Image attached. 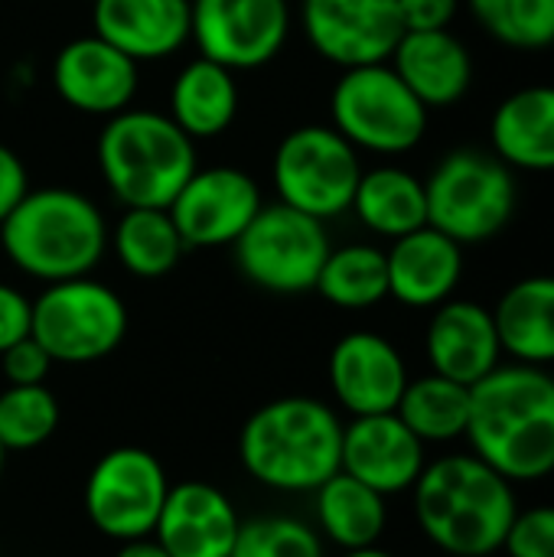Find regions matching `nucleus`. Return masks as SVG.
Here are the masks:
<instances>
[{"label": "nucleus", "mask_w": 554, "mask_h": 557, "mask_svg": "<svg viewBox=\"0 0 554 557\" xmlns=\"http://www.w3.org/2000/svg\"><path fill=\"white\" fill-rule=\"evenodd\" d=\"M470 454L516 483L554 473V375L545 366H496L470 385Z\"/></svg>", "instance_id": "f257e3e1"}, {"label": "nucleus", "mask_w": 554, "mask_h": 557, "mask_svg": "<svg viewBox=\"0 0 554 557\" xmlns=\"http://www.w3.org/2000/svg\"><path fill=\"white\" fill-rule=\"evenodd\" d=\"M411 496L418 529L451 557L503 552L506 532L519 512L513 483L473 454H451L428 463Z\"/></svg>", "instance_id": "f03ea898"}, {"label": "nucleus", "mask_w": 554, "mask_h": 557, "mask_svg": "<svg viewBox=\"0 0 554 557\" xmlns=\"http://www.w3.org/2000/svg\"><path fill=\"white\" fill-rule=\"evenodd\" d=\"M343 421L333 405L287 395L261 405L238 431L245 473L274 493H313L340 473Z\"/></svg>", "instance_id": "7ed1b4c3"}, {"label": "nucleus", "mask_w": 554, "mask_h": 557, "mask_svg": "<svg viewBox=\"0 0 554 557\" xmlns=\"http://www.w3.org/2000/svg\"><path fill=\"white\" fill-rule=\"evenodd\" d=\"M0 245L13 268L42 284L88 277L104 258L108 222L88 196L42 186L29 189L0 222Z\"/></svg>", "instance_id": "20e7f679"}, {"label": "nucleus", "mask_w": 554, "mask_h": 557, "mask_svg": "<svg viewBox=\"0 0 554 557\" xmlns=\"http://www.w3.org/2000/svg\"><path fill=\"white\" fill-rule=\"evenodd\" d=\"M98 170L127 209H167L196 173V140L170 114L124 108L98 137Z\"/></svg>", "instance_id": "39448f33"}, {"label": "nucleus", "mask_w": 554, "mask_h": 557, "mask_svg": "<svg viewBox=\"0 0 554 557\" xmlns=\"http://www.w3.org/2000/svg\"><path fill=\"white\" fill-rule=\"evenodd\" d=\"M424 196L431 228L457 245H480L496 238L516 215V170L493 150L460 147L431 170Z\"/></svg>", "instance_id": "423d86ee"}, {"label": "nucleus", "mask_w": 554, "mask_h": 557, "mask_svg": "<svg viewBox=\"0 0 554 557\" xmlns=\"http://www.w3.org/2000/svg\"><path fill=\"white\" fill-rule=\"evenodd\" d=\"M333 127L372 153H408L428 131V108L389 62L343 69L330 95Z\"/></svg>", "instance_id": "0eeeda50"}, {"label": "nucleus", "mask_w": 554, "mask_h": 557, "mask_svg": "<svg viewBox=\"0 0 554 557\" xmlns=\"http://www.w3.org/2000/svg\"><path fill=\"white\" fill-rule=\"evenodd\" d=\"M29 336L52 356L56 366L101 362L127 336V307L101 281H56L33 300Z\"/></svg>", "instance_id": "6e6552de"}, {"label": "nucleus", "mask_w": 554, "mask_h": 557, "mask_svg": "<svg viewBox=\"0 0 554 557\" xmlns=\"http://www.w3.org/2000/svg\"><path fill=\"white\" fill-rule=\"evenodd\" d=\"M271 176L278 202L327 222L349 212L362 163L333 124H304L278 144Z\"/></svg>", "instance_id": "1a4fd4ad"}, {"label": "nucleus", "mask_w": 554, "mask_h": 557, "mask_svg": "<svg viewBox=\"0 0 554 557\" xmlns=\"http://www.w3.org/2000/svg\"><path fill=\"white\" fill-rule=\"evenodd\" d=\"M235 264L268 294H307L317 287L330 255V235L320 219L284 202L261 206L232 245Z\"/></svg>", "instance_id": "9d476101"}, {"label": "nucleus", "mask_w": 554, "mask_h": 557, "mask_svg": "<svg viewBox=\"0 0 554 557\" xmlns=\"http://www.w3.org/2000/svg\"><path fill=\"white\" fill-rule=\"evenodd\" d=\"M170 493L160 457L144 447H114L101 454L85 480V516L111 542L147 539L157 529Z\"/></svg>", "instance_id": "9b49d317"}, {"label": "nucleus", "mask_w": 554, "mask_h": 557, "mask_svg": "<svg viewBox=\"0 0 554 557\" xmlns=\"http://www.w3.org/2000/svg\"><path fill=\"white\" fill-rule=\"evenodd\" d=\"M291 33L287 0H189V39L232 72L268 65Z\"/></svg>", "instance_id": "f8f14e48"}, {"label": "nucleus", "mask_w": 554, "mask_h": 557, "mask_svg": "<svg viewBox=\"0 0 554 557\" xmlns=\"http://www.w3.org/2000/svg\"><path fill=\"white\" fill-rule=\"evenodd\" d=\"M307 42L340 69L389 62L405 26L398 0H300Z\"/></svg>", "instance_id": "ddd939ff"}, {"label": "nucleus", "mask_w": 554, "mask_h": 557, "mask_svg": "<svg viewBox=\"0 0 554 557\" xmlns=\"http://www.w3.org/2000/svg\"><path fill=\"white\" fill-rule=\"evenodd\" d=\"M258 183L238 166H209L183 183L167 206L186 248H222L248 228L261 209Z\"/></svg>", "instance_id": "4468645a"}, {"label": "nucleus", "mask_w": 554, "mask_h": 557, "mask_svg": "<svg viewBox=\"0 0 554 557\" xmlns=\"http://www.w3.org/2000/svg\"><path fill=\"white\" fill-rule=\"evenodd\" d=\"M327 379L336 405L353 418L389 414L398 408V398L408 385V366L392 339L356 330L333 346Z\"/></svg>", "instance_id": "2eb2a0df"}, {"label": "nucleus", "mask_w": 554, "mask_h": 557, "mask_svg": "<svg viewBox=\"0 0 554 557\" xmlns=\"http://www.w3.org/2000/svg\"><path fill=\"white\" fill-rule=\"evenodd\" d=\"M52 85L69 108L82 114L114 117L131 108L140 85V72L131 55L91 33L65 42L56 52Z\"/></svg>", "instance_id": "dca6fc26"}, {"label": "nucleus", "mask_w": 554, "mask_h": 557, "mask_svg": "<svg viewBox=\"0 0 554 557\" xmlns=\"http://www.w3.org/2000/svg\"><path fill=\"white\" fill-rule=\"evenodd\" d=\"M428 467L424 444L405 428V421L389 414H366L343 424V454L340 470L369 490L389 496L411 493L418 476Z\"/></svg>", "instance_id": "f3484780"}, {"label": "nucleus", "mask_w": 554, "mask_h": 557, "mask_svg": "<svg viewBox=\"0 0 554 557\" xmlns=\"http://www.w3.org/2000/svg\"><path fill=\"white\" fill-rule=\"evenodd\" d=\"M242 529L235 503L206 480L170 483L153 539L170 557H229Z\"/></svg>", "instance_id": "a211bd4d"}, {"label": "nucleus", "mask_w": 554, "mask_h": 557, "mask_svg": "<svg viewBox=\"0 0 554 557\" xmlns=\"http://www.w3.org/2000/svg\"><path fill=\"white\" fill-rule=\"evenodd\" d=\"M424 352L431 372L460 382L467 388L477 385L503 359V343L496 333L493 310H487L477 300H454V297L444 300L431 313L424 333Z\"/></svg>", "instance_id": "6ab92c4d"}, {"label": "nucleus", "mask_w": 554, "mask_h": 557, "mask_svg": "<svg viewBox=\"0 0 554 557\" xmlns=\"http://www.w3.org/2000/svg\"><path fill=\"white\" fill-rule=\"evenodd\" d=\"M389 297L415 310H434L454 297L464 277V245L444 232L421 225L392 242L385 251Z\"/></svg>", "instance_id": "aec40b11"}, {"label": "nucleus", "mask_w": 554, "mask_h": 557, "mask_svg": "<svg viewBox=\"0 0 554 557\" xmlns=\"http://www.w3.org/2000/svg\"><path fill=\"white\" fill-rule=\"evenodd\" d=\"M95 36L134 62H153L189 42V0H91Z\"/></svg>", "instance_id": "412c9836"}, {"label": "nucleus", "mask_w": 554, "mask_h": 557, "mask_svg": "<svg viewBox=\"0 0 554 557\" xmlns=\"http://www.w3.org/2000/svg\"><path fill=\"white\" fill-rule=\"evenodd\" d=\"M389 65L428 111L457 104L473 85L470 49L451 29L402 33Z\"/></svg>", "instance_id": "4be33fe9"}, {"label": "nucleus", "mask_w": 554, "mask_h": 557, "mask_svg": "<svg viewBox=\"0 0 554 557\" xmlns=\"http://www.w3.org/2000/svg\"><path fill=\"white\" fill-rule=\"evenodd\" d=\"M493 153L509 170H554V85H529L500 101L490 121Z\"/></svg>", "instance_id": "5701e85b"}, {"label": "nucleus", "mask_w": 554, "mask_h": 557, "mask_svg": "<svg viewBox=\"0 0 554 557\" xmlns=\"http://www.w3.org/2000/svg\"><path fill=\"white\" fill-rule=\"evenodd\" d=\"M503 352L526 366L554 362V274L516 281L493 307Z\"/></svg>", "instance_id": "b1692460"}, {"label": "nucleus", "mask_w": 554, "mask_h": 557, "mask_svg": "<svg viewBox=\"0 0 554 557\" xmlns=\"http://www.w3.org/2000/svg\"><path fill=\"white\" fill-rule=\"evenodd\" d=\"M238 114V82L235 72L212 62L193 59L180 69L170 88V117L193 140L219 137L232 127Z\"/></svg>", "instance_id": "393cba45"}, {"label": "nucleus", "mask_w": 554, "mask_h": 557, "mask_svg": "<svg viewBox=\"0 0 554 557\" xmlns=\"http://www.w3.org/2000/svg\"><path fill=\"white\" fill-rule=\"evenodd\" d=\"M313 519L323 542L340 552H359L379 545L389 525V509L382 493L340 470L313 490Z\"/></svg>", "instance_id": "a878e982"}, {"label": "nucleus", "mask_w": 554, "mask_h": 557, "mask_svg": "<svg viewBox=\"0 0 554 557\" xmlns=\"http://www.w3.org/2000/svg\"><path fill=\"white\" fill-rule=\"evenodd\" d=\"M359 222L385 238H402L428 225V196L424 180L402 166H376L362 170L353 206Z\"/></svg>", "instance_id": "bb28decb"}, {"label": "nucleus", "mask_w": 554, "mask_h": 557, "mask_svg": "<svg viewBox=\"0 0 554 557\" xmlns=\"http://www.w3.org/2000/svg\"><path fill=\"white\" fill-rule=\"evenodd\" d=\"M395 414L424 447L460 441L470 421V388L438 372L408 379Z\"/></svg>", "instance_id": "cd10ccee"}, {"label": "nucleus", "mask_w": 554, "mask_h": 557, "mask_svg": "<svg viewBox=\"0 0 554 557\" xmlns=\"http://www.w3.org/2000/svg\"><path fill=\"white\" fill-rule=\"evenodd\" d=\"M111 248L121 268L144 281L170 274L186 251L167 209H127L111 232Z\"/></svg>", "instance_id": "c85d7f7f"}, {"label": "nucleus", "mask_w": 554, "mask_h": 557, "mask_svg": "<svg viewBox=\"0 0 554 557\" xmlns=\"http://www.w3.org/2000/svg\"><path fill=\"white\" fill-rule=\"evenodd\" d=\"M313 290L340 310H369L382 304L389 297L385 251L376 245L330 248Z\"/></svg>", "instance_id": "c756f323"}, {"label": "nucleus", "mask_w": 554, "mask_h": 557, "mask_svg": "<svg viewBox=\"0 0 554 557\" xmlns=\"http://www.w3.org/2000/svg\"><path fill=\"white\" fill-rule=\"evenodd\" d=\"M477 23L503 46L539 52L554 46V0H467Z\"/></svg>", "instance_id": "7c9ffc66"}, {"label": "nucleus", "mask_w": 554, "mask_h": 557, "mask_svg": "<svg viewBox=\"0 0 554 557\" xmlns=\"http://www.w3.org/2000/svg\"><path fill=\"white\" fill-rule=\"evenodd\" d=\"M59 401L46 385H7L0 392V444L7 454L42 447L59 431Z\"/></svg>", "instance_id": "2f4dec72"}, {"label": "nucleus", "mask_w": 554, "mask_h": 557, "mask_svg": "<svg viewBox=\"0 0 554 557\" xmlns=\"http://www.w3.org/2000/svg\"><path fill=\"white\" fill-rule=\"evenodd\" d=\"M229 557H327L313 525L294 516H258L242 522Z\"/></svg>", "instance_id": "473e14b6"}, {"label": "nucleus", "mask_w": 554, "mask_h": 557, "mask_svg": "<svg viewBox=\"0 0 554 557\" xmlns=\"http://www.w3.org/2000/svg\"><path fill=\"white\" fill-rule=\"evenodd\" d=\"M503 552L509 557H554V506L519 509Z\"/></svg>", "instance_id": "72a5a7b5"}, {"label": "nucleus", "mask_w": 554, "mask_h": 557, "mask_svg": "<svg viewBox=\"0 0 554 557\" xmlns=\"http://www.w3.org/2000/svg\"><path fill=\"white\" fill-rule=\"evenodd\" d=\"M52 366V356L33 336H23L20 343L0 352V372L7 385H46Z\"/></svg>", "instance_id": "f704fd0d"}, {"label": "nucleus", "mask_w": 554, "mask_h": 557, "mask_svg": "<svg viewBox=\"0 0 554 557\" xmlns=\"http://www.w3.org/2000/svg\"><path fill=\"white\" fill-rule=\"evenodd\" d=\"M29 326H33V300L16 287L0 284V352L20 343L23 336H29Z\"/></svg>", "instance_id": "c9c22d12"}, {"label": "nucleus", "mask_w": 554, "mask_h": 557, "mask_svg": "<svg viewBox=\"0 0 554 557\" xmlns=\"http://www.w3.org/2000/svg\"><path fill=\"white\" fill-rule=\"evenodd\" d=\"M460 0H398L405 33H428V29H451Z\"/></svg>", "instance_id": "e433bc0d"}, {"label": "nucleus", "mask_w": 554, "mask_h": 557, "mask_svg": "<svg viewBox=\"0 0 554 557\" xmlns=\"http://www.w3.org/2000/svg\"><path fill=\"white\" fill-rule=\"evenodd\" d=\"M26 193H29V173L23 160L7 144H0V222L20 206Z\"/></svg>", "instance_id": "4c0bfd02"}, {"label": "nucleus", "mask_w": 554, "mask_h": 557, "mask_svg": "<svg viewBox=\"0 0 554 557\" xmlns=\"http://www.w3.org/2000/svg\"><path fill=\"white\" fill-rule=\"evenodd\" d=\"M114 557H170V555H167V548H163L153 535H147V539L121 542V548L114 552Z\"/></svg>", "instance_id": "58836bf2"}, {"label": "nucleus", "mask_w": 554, "mask_h": 557, "mask_svg": "<svg viewBox=\"0 0 554 557\" xmlns=\"http://www.w3.org/2000/svg\"><path fill=\"white\" fill-rule=\"evenodd\" d=\"M343 557H395V555H389V552H382L379 545H372V548H359V552H343Z\"/></svg>", "instance_id": "ea45409f"}, {"label": "nucleus", "mask_w": 554, "mask_h": 557, "mask_svg": "<svg viewBox=\"0 0 554 557\" xmlns=\"http://www.w3.org/2000/svg\"><path fill=\"white\" fill-rule=\"evenodd\" d=\"M3 467H7V450H3V444H0V480H3Z\"/></svg>", "instance_id": "a19ab883"}]
</instances>
